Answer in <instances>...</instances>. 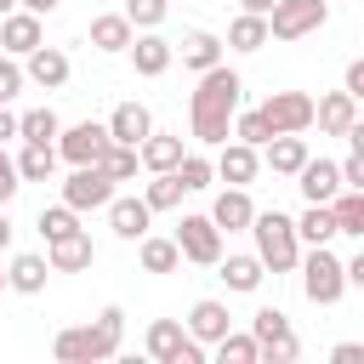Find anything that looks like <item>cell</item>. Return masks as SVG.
I'll return each instance as SVG.
<instances>
[{
  "instance_id": "6da1fadb",
  "label": "cell",
  "mask_w": 364,
  "mask_h": 364,
  "mask_svg": "<svg viewBox=\"0 0 364 364\" xmlns=\"http://www.w3.org/2000/svg\"><path fill=\"white\" fill-rule=\"evenodd\" d=\"M239 108H245V80H239L228 63L205 68V74H199V85H193V97H188V125H193V142L222 148V142L233 136V114H239Z\"/></svg>"
},
{
  "instance_id": "7a4b0ae2",
  "label": "cell",
  "mask_w": 364,
  "mask_h": 364,
  "mask_svg": "<svg viewBox=\"0 0 364 364\" xmlns=\"http://www.w3.org/2000/svg\"><path fill=\"white\" fill-rule=\"evenodd\" d=\"M119 336H125V307H102L91 324L57 330L51 353H57V364H102V358L119 353Z\"/></svg>"
},
{
  "instance_id": "3957f363",
  "label": "cell",
  "mask_w": 364,
  "mask_h": 364,
  "mask_svg": "<svg viewBox=\"0 0 364 364\" xmlns=\"http://www.w3.org/2000/svg\"><path fill=\"white\" fill-rule=\"evenodd\" d=\"M245 233L256 239V262H262L267 273H296V262H301V239H296V222H290L284 210H256Z\"/></svg>"
},
{
  "instance_id": "277c9868",
  "label": "cell",
  "mask_w": 364,
  "mask_h": 364,
  "mask_svg": "<svg viewBox=\"0 0 364 364\" xmlns=\"http://www.w3.org/2000/svg\"><path fill=\"white\" fill-rule=\"evenodd\" d=\"M296 273H301V296L313 307H336L347 296V273H341V256L330 245H307V256L296 262Z\"/></svg>"
},
{
  "instance_id": "5b68a950",
  "label": "cell",
  "mask_w": 364,
  "mask_h": 364,
  "mask_svg": "<svg viewBox=\"0 0 364 364\" xmlns=\"http://www.w3.org/2000/svg\"><path fill=\"white\" fill-rule=\"evenodd\" d=\"M142 347H148L154 364H205V353H210L205 341H193L182 330V318H154L148 336H142Z\"/></svg>"
},
{
  "instance_id": "8992f818",
  "label": "cell",
  "mask_w": 364,
  "mask_h": 364,
  "mask_svg": "<svg viewBox=\"0 0 364 364\" xmlns=\"http://www.w3.org/2000/svg\"><path fill=\"white\" fill-rule=\"evenodd\" d=\"M330 23V0H273L267 11V40H301Z\"/></svg>"
},
{
  "instance_id": "52a82bcc",
  "label": "cell",
  "mask_w": 364,
  "mask_h": 364,
  "mask_svg": "<svg viewBox=\"0 0 364 364\" xmlns=\"http://www.w3.org/2000/svg\"><path fill=\"white\" fill-rule=\"evenodd\" d=\"M171 239H176L182 262H193V267H216V256H222V228L210 216H182Z\"/></svg>"
},
{
  "instance_id": "ba28073f",
  "label": "cell",
  "mask_w": 364,
  "mask_h": 364,
  "mask_svg": "<svg viewBox=\"0 0 364 364\" xmlns=\"http://www.w3.org/2000/svg\"><path fill=\"white\" fill-rule=\"evenodd\" d=\"M114 199V176L102 165H74L68 182H63V205L68 210H102Z\"/></svg>"
},
{
  "instance_id": "9c48e42d",
  "label": "cell",
  "mask_w": 364,
  "mask_h": 364,
  "mask_svg": "<svg viewBox=\"0 0 364 364\" xmlns=\"http://www.w3.org/2000/svg\"><path fill=\"white\" fill-rule=\"evenodd\" d=\"M256 114L267 119L273 136H279V131H307V125H313V97H307V91H267V102H262Z\"/></svg>"
},
{
  "instance_id": "30bf717a",
  "label": "cell",
  "mask_w": 364,
  "mask_h": 364,
  "mask_svg": "<svg viewBox=\"0 0 364 364\" xmlns=\"http://www.w3.org/2000/svg\"><path fill=\"white\" fill-rule=\"evenodd\" d=\"M57 159H68V165H97V154L108 148V125L102 119H80V125H68V131H57Z\"/></svg>"
},
{
  "instance_id": "8fae6325",
  "label": "cell",
  "mask_w": 364,
  "mask_h": 364,
  "mask_svg": "<svg viewBox=\"0 0 364 364\" xmlns=\"http://www.w3.org/2000/svg\"><path fill=\"white\" fill-rule=\"evenodd\" d=\"M125 57H131V68H136L142 80H159V74L171 68L176 46H171L159 28H136V34H131V46H125Z\"/></svg>"
},
{
  "instance_id": "7c38bea8",
  "label": "cell",
  "mask_w": 364,
  "mask_h": 364,
  "mask_svg": "<svg viewBox=\"0 0 364 364\" xmlns=\"http://www.w3.org/2000/svg\"><path fill=\"white\" fill-rule=\"evenodd\" d=\"M210 165H216V176H222L228 188H250V182L262 176V148H250V142L233 136V142H222V154H216Z\"/></svg>"
},
{
  "instance_id": "4fadbf2b",
  "label": "cell",
  "mask_w": 364,
  "mask_h": 364,
  "mask_svg": "<svg viewBox=\"0 0 364 364\" xmlns=\"http://www.w3.org/2000/svg\"><path fill=\"white\" fill-rule=\"evenodd\" d=\"M23 80L28 85H40V91H57V85H68V51H57V46H34L28 57H23Z\"/></svg>"
},
{
  "instance_id": "5bb4252c",
  "label": "cell",
  "mask_w": 364,
  "mask_h": 364,
  "mask_svg": "<svg viewBox=\"0 0 364 364\" xmlns=\"http://www.w3.org/2000/svg\"><path fill=\"white\" fill-rule=\"evenodd\" d=\"M46 262H51V273H85L97 262V245H91L85 228H74V233H63V239L46 245Z\"/></svg>"
},
{
  "instance_id": "9a60e30c",
  "label": "cell",
  "mask_w": 364,
  "mask_h": 364,
  "mask_svg": "<svg viewBox=\"0 0 364 364\" xmlns=\"http://www.w3.org/2000/svg\"><path fill=\"white\" fill-rule=\"evenodd\" d=\"M40 40H46V34H40V17H34V11L11 6V11L0 17V51H6V57H28Z\"/></svg>"
},
{
  "instance_id": "2e32d148",
  "label": "cell",
  "mask_w": 364,
  "mask_h": 364,
  "mask_svg": "<svg viewBox=\"0 0 364 364\" xmlns=\"http://www.w3.org/2000/svg\"><path fill=\"white\" fill-rule=\"evenodd\" d=\"M262 165H267L273 176H296V171L307 165V136H301V131L267 136V142H262Z\"/></svg>"
},
{
  "instance_id": "e0dca14e",
  "label": "cell",
  "mask_w": 364,
  "mask_h": 364,
  "mask_svg": "<svg viewBox=\"0 0 364 364\" xmlns=\"http://www.w3.org/2000/svg\"><path fill=\"white\" fill-rule=\"evenodd\" d=\"M296 188H301L307 205H330V199L341 193V171H336V159H313V154H307V165L296 171Z\"/></svg>"
},
{
  "instance_id": "ac0fdd59",
  "label": "cell",
  "mask_w": 364,
  "mask_h": 364,
  "mask_svg": "<svg viewBox=\"0 0 364 364\" xmlns=\"http://www.w3.org/2000/svg\"><path fill=\"white\" fill-rule=\"evenodd\" d=\"M182 330L193 336V341H216V336H228L233 330V313H228V301H216V296H205V301H193L188 307V318H182Z\"/></svg>"
},
{
  "instance_id": "d6986e66",
  "label": "cell",
  "mask_w": 364,
  "mask_h": 364,
  "mask_svg": "<svg viewBox=\"0 0 364 364\" xmlns=\"http://www.w3.org/2000/svg\"><path fill=\"white\" fill-rule=\"evenodd\" d=\"M222 233H245L250 228V216H256V205H250V188H222L216 199H210V210H205Z\"/></svg>"
},
{
  "instance_id": "ffe728a7",
  "label": "cell",
  "mask_w": 364,
  "mask_h": 364,
  "mask_svg": "<svg viewBox=\"0 0 364 364\" xmlns=\"http://www.w3.org/2000/svg\"><path fill=\"white\" fill-rule=\"evenodd\" d=\"M353 119H358V97H347V91H324V97H313V125H318L324 136H341Z\"/></svg>"
},
{
  "instance_id": "44dd1931",
  "label": "cell",
  "mask_w": 364,
  "mask_h": 364,
  "mask_svg": "<svg viewBox=\"0 0 364 364\" xmlns=\"http://www.w3.org/2000/svg\"><path fill=\"white\" fill-rule=\"evenodd\" d=\"M102 210H108V228H114V239H125V245H136V239L148 233V222H154V210H148L142 199H119V193H114Z\"/></svg>"
},
{
  "instance_id": "7402d4cb",
  "label": "cell",
  "mask_w": 364,
  "mask_h": 364,
  "mask_svg": "<svg viewBox=\"0 0 364 364\" xmlns=\"http://www.w3.org/2000/svg\"><path fill=\"white\" fill-rule=\"evenodd\" d=\"M102 125H108V142H131V148H136V142L154 131V114H148L142 102H119Z\"/></svg>"
},
{
  "instance_id": "603a6c76",
  "label": "cell",
  "mask_w": 364,
  "mask_h": 364,
  "mask_svg": "<svg viewBox=\"0 0 364 364\" xmlns=\"http://www.w3.org/2000/svg\"><path fill=\"white\" fill-rule=\"evenodd\" d=\"M188 148H182V136L176 131H148L142 142H136V159H142V171H176V159H182Z\"/></svg>"
},
{
  "instance_id": "cb8c5ba5",
  "label": "cell",
  "mask_w": 364,
  "mask_h": 364,
  "mask_svg": "<svg viewBox=\"0 0 364 364\" xmlns=\"http://www.w3.org/2000/svg\"><path fill=\"white\" fill-rule=\"evenodd\" d=\"M46 279H51V262H46V256H34V250L11 256V267H6V290H17V296H40V290H46Z\"/></svg>"
},
{
  "instance_id": "d4e9b609",
  "label": "cell",
  "mask_w": 364,
  "mask_h": 364,
  "mask_svg": "<svg viewBox=\"0 0 364 364\" xmlns=\"http://www.w3.org/2000/svg\"><path fill=\"white\" fill-rule=\"evenodd\" d=\"M176 51H182V68H193V74H205V68H216V63H222V51H228V46H222V40L210 34V28H188Z\"/></svg>"
},
{
  "instance_id": "484cf974",
  "label": "cell",
  "mask_w": 364,
  "mask_h": 364,
  "mask_svg": "<svg viewBox=\"0 0 364 364\" xmlns=\"http://www.w3.org/2000/svg\"><path fill=\"white\" fill-rule=\"evenodd\" d=\"M131 34H136V28H131L125 11H102V17H91V46L108 51V57H119V51L131 46Z\"/></svg>"
},
{
  "instance_id": "4316f807",
  "label": "cell",
  "mask_w": 364,
  "mask_h": 364,
  "mask_svg": "<svg viewBox=\"0 0 364 364\" xmlns=\"http://www.w3.org/2000/svg\"><path fill=\"white\" fill-rule=\"evenodd\" d=\"M330 216H336V233L341 239H364V188H341L330 199Z\"/></svg>"
},
{
  "instance_id": "83f0119b",
  "label": "cell",
  "mask_w": 364,
  "mask_h": 364,
  "mask_svg": "<svg viewBox=\"0 0 364 364\" xmlns=\"http://www.w3.org/2000/svg\"><path fill=\"white\" fill-rule=\"evenodd\" d=\"M136 262H142V273H176V267H182V250H176V239L142 233V239H136Z\"/></svg>"
},
{
  "instance_id": "f1b7e54d",
  "label": "cell",
  "mask_w": 364,
  "mask_h": 364,
  "mask_svg": "<svg viewBox=\"0 0 364 364\" xmlns=\"http://www.w3.org/2000/svg\"><path fill=\"white\" fill-rule=\"evenodd\" d=\"M216 267H222V284L239 290V296L262 290V279H267V267H262L256 256H216Z\"/></svg>"
},
{
  "instance_id": "f546056e",
  "label": "cell",
  "mask_w": 364,
  "mask_h": 364,
  "mask_svg": "<svg viewBox=\"0 0 364 364\" xmlns=\"http://www.w3.org/2000/svg\"><path fill=\"white\" fill-rule=\"evenodd\" d=\"M51 171H57V148H51V142H23L17 176H23V182H51Z\"/></svg>"
},
{
  "instance_id": "4dcf8cb0",
  "label": "cell",
  "mask_w": 364,
  "mask_h": 364,
  "mask_svg": "<svg viewBox=\"0 0 364 364\" xmlns=\"http://www.w3.org/2000/svg\"><path fill=\"white\" fill-rule=\"evenodd\" d=\"M296 222V239L301 245H330L336 239V216H330V205H307L301 216H290Z\"/></svg>"
},
{
  "instance_id": "1f68e13d",
  "label": "cell",
  "mask_w": 364,
  "mask_h": 364,
  "mask_svg": "<svg viewBox=\"0 0 364 364\" xmlns=\"http://www.w3.org/2000/svg\"><path fill=\"white\" fill-rule=\"evenodd\" d=\"M250 336H256V353H262V347H273V341H284L296 330H290V313L284 307H256L250 313Z\"/></svg>"
},
{
  "instance_id": "d6a6232c",
  "label": "cell",
  "mask_w": 364,
  "mask_h": 364,
  "mask_svg": "<svg viewBox=\"0 0 364 364\" xmlns=\"http://www.w3.org/2000/svg\"><path fill=\"white\" fill-rule=\"evenodd\" d=\"M228 46H233V51H262V46H267V17L239 11V17L228 23Z\"/></svg>"
},
{
  "instance_id": "836d02e7",
  "label": "cell",
  "mask_w": 364,
  "mask_h": 364,
  "mask_svg": "<svg viewBox=\"0 0 364 364\" xmlns=\"http://www.w3.org/2000/svg\"><path fill=\"white\" fill-rule=\"evenodd\" d=\"M57 131H63L57 108H28V114H17V136H23V142H57Z\"/></svg>"
},
{
  "instance_id": "e575fe53",
  "label": "cell",
  "mask_w": 364,
  "mask_h": 364,
  "mask_svg": "<svg viewBox=\"0 0 364 364\" xmlns=\"http://www.w3.org/2000/svg\"><path fill=\"white\" fill-rule=\"evenodd\" d=\"M97 165H102L114 182H131V176L142 171V159H136V148H131V142H108V148L97 154Z\"/></svg>"
},
{
  "instance_id": "d590c367",
  "label": "cell",
  "mask_w": 364,
  "mask_h": 364,
  "mask_svg": "<svg viewBox=\"0 0 364 364\" xmlns=\"http://www.w3.org/2000/svg\"><path fill=\"white\" fill-rule=\"evenodd\" d=\"M176 182H182V193H205V188L216 182V165H210L205 154H182V159H176Z\"/></svg>"
},
{
  "instance_id": "8d00e7d4",
  "label": "cell",
  "mask_w": 364,
  "mask_h": 364,
  "mask_svg": "<svg viewBox=\"0 0 364 364\" xmlns=\"http://www.w3.org/2000/svg\"><path fill=\"white\" fill-rule=\"evenodd\" d=\"M142 205H148V210H176V205H182V182H176V171H154V182L142 188Z\"/></svg>"
},
{
  "instance_id": "74e56055",
  "label": "cell",
  "mask_w": 364,
  "mask_h": 364,
  "mask_svg": "<svg viewBox=\"0 0 364 364\" xmlns=\"http://www.w3.org/2000/svg\"><path fill=\"white\" fill-rule=\"evenodd\" d=\"M210 353H216V364H256V358H262V353H256V336H239V330L216 336Z\"/></svg>"
},
{
  "instance_id": "f35d334b",
  "label": "cell",
  "mask_w": 364,
  "mask_h": 364,
  "mask_svg": "<svg viewBox=\"0 0 364 364\" xmlns=\"http://www.w3.org/2000/svg\"><path fill=\"white\" fill-rule=\"evenodd\" d=\"M34 228H40V239L51 245V239H63V233H74V228H80V210H68V205H46Z\"/></svg>"
},
{
  "instance_id": "ab89813d",
  "label": "cell",
  "mask_w": 364,
  "mask_h": 364,
  "mask_svg": "<svg viewBox=\"0 0 364 364\" xmlns=\"http://www.w3.org/2000/svg\"><path fill=\"white\" fill-rule=\"evenodd\" d=\"M233 136H239V142H250V148H262L273 131H267V119H262L256 108H239V114H233Z\"/></svg>"
},
{
  "instance_id": "60d3db41",
  "label": "cell",
  "mask_w": 364,
  "mask_h": 364,
  "mask_svg": "<svg viewBox=\"0 0 364 364\" xmlns=\"http://www.w3.org/2000/svg\"><path fill=\"white\" fill-rule=\"evenodd\" d=\"M165 11H171V0H125L131 28H159V23H165Z\"/></svg>"
},
{
  "instance_id": "b9f144b4",
  "label": "cell",
  "mask_w": 364,
  "mask_h": 364,
  "mask_svg": "<svg viewBox=\"0 0 364 364\" xmlns=\"http://www.w3.org/2000/svg\"><path fill=\"white\" fill-rule=\"evenodd\" d=\"M17 188H23L17 159H11V154H6V142H0V205H11V199H17Z\"/></svg>"
},
{
  "instance_id": "7bdbcfd3",
  "label": "cell",
  "mask_w": 364,
  "mask_h": 364,
  "mask_svg": "<svg viewBox=\"0 0 364 364\" xmlns=\"http://www.w3.org/2000/svg\"><path fill=\"white\" fill-rule=\"evenodd\" d=\"M23 91V68H17V57H0V102H11Z\"/></svg>"
},
{
  "instance_id": "ee69618b",
  "label": "cell",
  "mask_w": 364,
  "mask_h": 364,
  "mask_svg": "<svg viewBox=\"0 0 364 364\" xmlns=\"http://www.w3.org/2000/svg\"><path fill=\"white\" fill-rule=\"evenodd\" d=\"M336 171H341V188H364V148H353Z\"/></svg>"
},
{
  "instance_id": "f6af8a7d",
  "label": "cell",
  "mask_w": 364,
  "mask_h": 364,
  "mask_svg": "<svg viewBox=\"0 0 364 364\" xmlns=\"http://www.w3.org/2000/svg\"><path fill=\"white\" fill-rule=\"evenodd\" d=\"M262 358H267V364H296V358H301V341H296V336H284V341L262 347Z\"/></svg>"
},
{
  "instance_id": "bcb514c9",
  "label": "cell",
  "mask_w": 364,
  "mask_h": 364,
  "mask_svg": "<svg viewBox=\"0 0 364 364\" xmlns=\"http://www.w3.org/2000/svg\"><path fill=\"white\" fill-rule=\"evenodd\" d=\"M341 91H347V97H364V57H353V63H347V74H341Z\"/></svg>"
},
{
  "instance_id": "7dc6e473",
  "label": "cell",
  "mask_w": 364,
  "mask_h": 364,
  "mask_svg": "<svg viewBox=\"0 0 364 364\" xmlns=\"http://www.w3.org/2000/svg\"><path fill=\"white\" fill-rule=\"evenodd\" d=\"M330 358H336V364H358V358H364V347H358V341H341Z\"/></svg>"
},
{
  "instance_id": "c3c4849f",
  "label": "cell",
  "mask_w": 364,
  "mask_h": 364,
  "mask_svg": "<svg viewBox=\"0 0 364 364\" xmlns=\"http://www.w3.org/2000/svg\"><path fill=\"white\" fill-rule=\"evenodd\" d=\"M11 136H17V114L0 102V142H11Z\"/></svg>"
},
{
  "instance_id": "681fc988",
  "label": "cell",
  "mask_w": 364,
  "mask_h": 364,
  "mask_svg": "<svg viewBox=\"0 0 364 364\" xmlns=\"http://www.w3.org/2000/svg\"><path fill=\"white\" fill-rule=\"evenodd\" d=\"M17 6H23V11H34V17H46V11H57L63 0H17Z\"/></svg>"
},
{
  "instance_id": "f907efd6",
  "label": "cell",
  "mask_w": 364,
  "mask_h": 364,
  "mask_svg": "<svg viewBox=\"0 0 364 364\" xmlns=\"http://www.w3.org/2000/svg\"><path fill=\"white\" fill-rule=\"evenodd\" d=\"M239 11H256V17H267V11H273V0H239Z\"/></svg>"
},
{
  "instance_id": "816d5d0a",
  "label": "cell",
  "mask_w": 364,
  "mask_h": 364,
  "mask_svg": "<svg viewBox=\"0 0 364 364\" xmlns=\"http://www.w3.org/2000/svg\"><path fill=\"white\" fill-rule=\"evenodd\" d=\"M11 245V216H6V205H0V250Z\"/></svg>"
},
{
  "instance_id": "f5cc1de1",
  "label": "cell",
  "mask_w": 364,
  "mask_h": 364,
  "mask_svg": "<svg viewBox=\"0 0 364 364\" xmlns=\"http://www.w3.org/2000/svg\"><path fill=\"white\" fill-rule=\"evenodd\" d=\"M11 6H17V0H0V17H6V11H11Z\"/></svg>"
},
{
  "instance_id": "db71d44e",
  "label": "cell",
  "mask_w": 364,
  "mask_h": 364,
  "mask_svg": "<svg viewBox=\"0 0 364 364\" xmlns=\"http://www.w3.org/2000/svg\"><path fill=\"white\" fill-rule=\"evenodd\" d=\"M0 290H6V267H0Z\"/></svg>"
}]
</instances>
